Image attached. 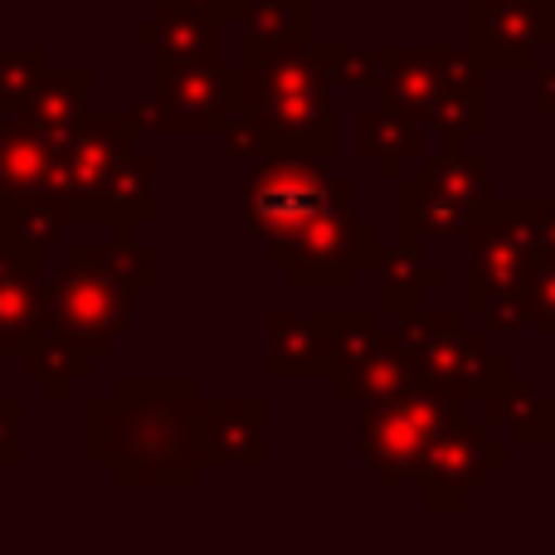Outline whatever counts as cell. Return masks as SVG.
I'll return each mask as SVG.
<instances>
[{
  "instance_id": "cell-21",
  "label": "cell",
  "mask_w": 555,
  "mask_h": 555,
  "mask_svg": "<svg viewBox=\"0 0 555 555\" xmlns=\"http://www.w3.org/2000/svg\"><path fill=\"white\" fill-rule=\"evenodd\" d=\"M44 302V263L0 244V356H20L39 332Z\"/></svg>"
},
{
  "instance_id": "cell-7",
  "label": "cell",
  "mask_w": 555,
  "mask_h": 555,
  "mask_svg": "<svg viewBox=\"0 0 555 555\" xmlns=\"http://www.w3.org/2000/svg\"><path fill=\"white\" fill-rule=\"evenodd\" d=\"M400 346L414 356V380L473 404L507 371V356H492L488 326L468 322V307H414L395 326Z\"/></svg>"
},
{
  "instance_id": "cell-37",
  "label": "cell",
  "mask_w": 555,
  "mask_h": 555,
  "mask_svg": "<svg viewBox=\"0 0 555 555\" xmlns=\"http://www.w3.org/2000/svg\"><path fill=\"white\" fill-rule=\"evenodd\" d=\"M185 5H195L201 15L220 20V25H240V0H185Z\"/></svg>"
},
{
  "instance_id": "cell-20",
  "label": "cell",
  "mask_w": 555,
  "mask_h": 555,
  "mask_svg": "<svg viewBox=\"0 0 555 555\" xmlns=\"http://www.w3.org/2000/svg\"><path fill=\"white\" fill-rule=\"evenodd\" d=\"M356 156L371 162L380 181H400L404 166H420L424 156V122L390 103L371 107L356 117Z\"/></svg>"
},
{
  "instance_id": "cell-14",
  "label": "cell",
  "mask_w": 555,
  "mask_h": 555,
  "mask_svg": "<svg viewBox=\"0 0 555 555\" xmlns=\"http://www.w3.org/2000/svg\"><path fill=\"white\" fill-rule=\"evenodd\" d=\"M555 44V0H468V49L488 68L537 64Z\"/></svg>"
},
{
  "instance_id": "cell-30",
  "label": "cell",
  "mask_w": 555,
  "mask_h": 555,
  "mask_svg": "<svg viewBox=\"0 0 555 555\" xmlns=\"http://www.w3.org/2000/svg\"><path fill=\"white\" fill-rule=\"evenodd\" d=\"M88 263H98L103 273H113L117 283L137 287V293H152L162 283V254L156 244H137L132 234H113V244H74Z\"/></svg>"
},
{
  "instance_id": "cell-18",
  "label": "cell",
  "mask_w": 555,
  "mask_h": 555,
  "mask_svg": "<svg viewBox=\"0 0 555 555\" xmlns=\"http://www.w3.org/2000/svg\"><path fill=\"white\" fill-rule=\"evenodd\" d=\"M482 420L512 443V449H531V443H551V400L531 375L507 371L482 390Z\"/></svg>"
},
{
  "instance_id": "cell-26",
  "label": "cell",
  "mask_w": 555,
  "mask_h": 555,
  "mask_svg": "<svg viewBox=\"0 0 555 555\" xmlns=\"http://www.w3.org/2000/svg\"><path fill=\"white\" fill-rule=\"evenodd\" d=\"M263 371L273 380H312L322 375V336H317L312 317H297L273 307L263 317Z\"/></svg>"
},
{
  "instance_id": "cell-12",
  "label": "cell",
  "mask_w": 555,
  "mask_h": 555,
  "mask_svg": "<svg viewBox=\"0 0 555 555\" xmlns=\"http://www.w3.org/2000/svg\"><path fill=\"white\" fill-rule=\"evenodd\" d=\"M512 463V443L492 429L488 420L459 414L449 429L434 439V449L424 453L420 468V502L424 512H463L482 488L492 482V473Z\"/></svg>"
},
{
  "instance_id": "cell-13",
  "label": "cell",
  "mask_w": 555,
  "mask_h": 555,
  "mask_svg": "<svg viewBox=\"0 0 555 555\" xmlns=\"http://www.w3.org/2000/svg\"><path fill=\"white\" fill-rule=\"evenodd\" d=\"M137 137H142V127H137L132 107H117V113L113 107H107V113L88 107L83 122H74L59 137L49 191L64 195V205H78V201H88V195H98L113 181L117 166L137 152Z\"/></svg>"
},
{
  "instance_id": "cell-27",
  "label": "cell",
  "mask_w": 555,
  "mask_h": 555,
  "mask_svg": "<svg viewBox=\"0 0 555 555\" xmlns=\"http://www.w3.org/2000/svg\"><path fill=\"white\" fill-rule=\"evenodd\" d=\"M244 54H283L312 44V0H240Z\"/></svg>"
},
{
  "instance_id": "cell-34",
  "label": "cell",
  "mask_w": 555,
  "mask_h": 555,
  "mask_svg": "<svg viewBox=\"0 0 555 555\" xmlns=\"http://www.w3.org/2000/svg\"><path fill=\"white\" fill-rule=\"evenodd\" d=\"M527 326L555 336V254L537 249V269H531V312Z\"/></svg>"
},
{
  "instance_id": "cell-23",
  "label": "cell",
  "mask_w": 555,
  "mask_h": 555,
  "mask_svg": "<svg viewBox=\"0 0 555 555\" xmlns=\"http://www.w3.org/2000/svg\"><path fill=\"white\" fill-rule=\"evenodd\" d=\"M375 297H380V312L390 317H410L414 307H424V297L443 287V269L424 259V249L414 240H400L390 249L375 254Z\"/></svg>"
},
{
  "instance_id": "cell-38",
  "label": "cell",
  "mask_w": 555,
  "mask_h": 555,
  "mask_svg": "<svg viewBox=\"0 0 555 555\" xmlns=\"http://www.w3.org/2000/svg\"><path fill=\"white\" fill-rule=\"evenodd\" d=\"M551 449H555V395H551Z\"/></svg>"
},
{
  "instance_id": "cell-22",
  "label": "cell",
  "mask_w": 555,
  "mask_h": 555,
  "mask_svg": "<svg viewBox=\"0 0 555 555\" xmlns=\"http://www.w3.org/2000/svg\"><path fill=\"white\" fill-rule=\"evenodd\" d=\"M68 205L54 191H25L0 201V244L29 254V259L49 263V254L64 244L68 234Z\"/></svg>"
},
{
  "instance_id": "cell-16",
  "label": "cell",
  "mask_w": 555,
  "mask_h": 555,
  "mask_svg": "<svg viewBox=\"0 0 555 555\" xmlns=\"http://www.w3.org/2000/svg\"><path fill=\"white\" fill-rule=\"evenodd\" d=\"M201 453H205V468H263L269 463V404L205 400Z\"/></svg>"
},
{
  "instance_id": "cell-15",
  "label": "cell",
  "mask_w": 555,
  "mask_h": 555,
  "mask_svg": "<svg viewBox=\"0 0 555 555\" xmlns=\"http://www.w3.org/2000/svg\"><path fill=\"white\" fill-rule=\"evenodd\" d=\"M156 171H162V162H156V156L132 152L113 171V181H107L103 191L88 195V201H78V205H68V220L107 224L113 234H137L142 224H156V220H162V205H156V195H152Z\"/></svg>"
},
{
  "instance_id": "cell-11",
  "label": "cell",
  "mask_w": 555,
  "mask_h": 555,
  "mask_svg": "<svg viewBox=\"0 0 555 555\" xmlns=\"http://www.w3.org/2000/svg\"><path fill=\"white\" fill-rule=\"evenodd\" d=\"M380 249V224L365 220L356 205H336L312 224H302L273 254H263V263L283 269L287 287L297 293H322V287H356Z\"/></svg>"
},
{
  "instance_id": "cell-28",
  "label": "cell",
  "mask_w": 555,
  "mask_h": 555,
  "mask_svg": "<svg viewBox=\"0 0 555 555\" xmlns=\"http://www.w3.org/2000/svg\"><path fill=\"white\" fill-rule=\"evenodd\" d=\"M88 93H93V68L88 64H49L39 74L35 93H29L25 113L35 117L44 132L64 137L74 122L88 117Z\"/></svg>"
},
{
  "instance_id": "cell-10",
  "label": "cell",
  "mask_w": 555,
  "mask_h": 555,
  "mask_svg": "<svg viewBox=\"0 0 555 555\" xmlns=\"http://www.w3.org/2000/svg\"><path fill=\"white\" fill-rule=\"evenodd\" d=\"M249 107V78L240 64H156L152 93L132 103L142 132L156 137H220L230 113Z\"/></svg>"
},
{
  "instance_id": "cell-19",
  "label": "cell",
  "mask_w": 555,
  "mask_h": 555,
  "mask_svg": "<svg viewBox=\"0 0 555 555\" xmlns=\"http://www.w3.org/2000/svg\"><path fill=\"white\" fill-rule=\"evenodd\" d=\"M54 156H59V137L44 132L29 113L0 117V201L25 191H49Z\"/></svg>"
},
{
  "instance_id": "cell-31",
  "label": "cell",
  "mask_w": 555,
  "mask_h": 555,
  "mask_svg": "<svg viewBox=\"0 0 555 555\" xmlns=\"http://www.w3.org/2000/svg\"><path fill=\"white\" fill-rule=\"evenodd\" d=\"M49 68V49L44 44H0V117L25 113L29 93H35L39 74Z\"/></svg>"
},
{
  "instance_id": "cell-9",
  "label": "cell",
  "mask_w": 555,
  "mask_h": 555,
  "mask_svg": "<svg viewBox=\"0 0 555 555\" xmlns=\"http://www.w3.org/2000/svg\"><path fill=\"white\" fill-rule=\"evenodd\" d=\"M492 205V166L463 146L420 156V171L400 176V234L414 244L463 240Z\"/></svg>"
},
{
  "instance_id": "cell-2",
  "label": "cell",
  "mask_w": 555,
  "mask_h": 555,
  "mask_svg": "<svg viewBox=\"0 0 555 555\" xmlns=\"http://www.w3.org/2000/svg\"><path fill=\"white\" fill-rule=\"evenodd\" d=\"M380 103L404 107L410 117H420L429 132L443 137V146H463L473 137L488 132V64L463 49H380V83H375Z\"/></svg>"
},
{
  "instance_id": "cell-5",
  "label": "cell",
  "mask_w": 555,
  "mask_h": 555,
  "mask_svg": "<svg viewBox=\"0 0 555 555\" xmlns=\"http://www.w3.org/2000/svg\"><path fill=\"white\" fill-rule=\"evenodd\" d=\"M356 195H361L356 176H336L332 156L269 152L249 166L240 210H244V230L263 244V254H273L302 224H312L317 215L336 210V205H356Z\"/></svg>"
},
{
  "instance_id": "cell-1",
  "label": "cell",
  "mask_w": 555,
  "mask_h": 555,
  "mask_svg": "<svg viewBox=\"0 0 555 555\" xmlns=\"http://www.w3.org/2000/svg\"><path fill=\"white\" fill-rule=\"evenodd\" d=\"M205 385L195 375H122L88 404V463L113 488H201Z\"/></svg>"
},
{
  "instance_id": "cell-6",
  "label": "cell",
  "mask_w": 555,
  "mask_h": 555,
  "mask_svg": "<svg viewBox=\"0 0 555 555\" xmlns=\"http://www.w3.org/2000/svg\"><path fill=\"white\" fill-rule=\"evenodd\" d=\"M459 414H468L463 400H453V395L414 380L410 390L390 395V400L361 404L356 459L375 473L380 488H404V482L420 478L424 453L434 449V439H439Z\"/></svg>"
},
{
  "instance_id": "cell-25",
  "label": "cell",
  "mask_w": 555,
  "mask_h": 555,
  "mask_svg": "<svg viewBox=\"0 0 555 555\" xmlns=\"http://www.w3.org/2000/svg\"><path fill=\"white\" fill-rule=\"evenodd\" d=\"M15 361H20V375H25V380H35L39 390H44L49 404H64L68 390H74L78 380H88V375H93L98 356L88 351V346H78V341H68V336L44 332V326H39Z\"/></svg>"
},
{
  "instance_id": "cell-32",
  "label": "cell",
  "mask_w": 555,
  "mask_h": 555,
  "mask_svg": "<svg viewBox=\"0 0 555 555\" xmlns=\"http://www.w3.org/2000/svg\"><path fill=\"white\" fill-rule=\"evenodd\" d=\"M322 54V68L332 78V88H346V93H365V88L380 83V54L371 49H351V44H317Z\"/></svg>"
},
{
  "instance_id": "cell-35",
  "label": "cell",
  "mask_w": 555,
  "mask_h": 555,
  "mask_svg": "<svg viewBox=\"0 0 555 555\" xmlns=\"http://www.w3.org/2000/svg\"><path fill=\"white\" fill-rule=\"evenodd\" d=\"M0 468H25V404L0 400Z\"/></svg>"
},
{
  "instance_id": "cell-29",
  "label": "cell",
  "mask_w": 555,
  "mask_h": 555,
  "mask_svg": "<svg viewBox=\"0 0 555 555\" xmlns=\"http://www.w3.org/2000/svg\"><path fill=\"white\" fill-rule=\"evenodd\" d=\"M312 326L322 336V380L351 371L385 336L380 312H365V307H322V312H312Z\"/></svg>"
},
{
  "instance_id": "cell-24",
  "label": "cell",
  "mask_w": 555,
  "mask_h": 555,
  "mask_svg": "<svg viewBox=\"0 0 555 555\" xmlns=\"http://www.w3.org/2000/svg\"><path fill=\"white\" fill-rule=\"evenodd\" d=\"M326 385H332V395L341 404L390 400V395H400V390H410V385H414V356L400 346V336L385 332L380 341H375L371 351L351 365V371L332 375Z\"/></svg>"
},
{
  "instance_id": "cell-3",
  "label": "cell",
  "mask_w": 555,
  "mask_h": 555,
  "mask_svg": "<svg viewBox=\"0 0 555 555\" xmlns=\"http://www.w3.org/2000/svg\"><path fill=\"white\" fill-rule=\"evenodd\" d=\"M541 210L546 205L492 201L468 224V312L482 317L492 336L521 332L531 312V269H537Z\"/></svg>"
},
{
  "instance_id": "cell-8",
  "label": "cell",
  "mask_w": 555,
  "mask_h": 555,
  "mask_svg": "<svg viewBox=\"0 0 555 555\" xmlns=\"http://www.w3.org/2000/svg\"><path fill=\"white\" fill-rule=\"evenodd\" d=\"M137 287L117 283L113 273H103L98 263H88L74 244H64V259L54 273H44V302H39V326L59 332L68 341L88 346L103 361L117 351V341L127 336L137 317Z\"/></svg>"
},
{
  "instance_id": "cell-4",
  "label": "cell",
  "mask_w": 555,
  "mask_h": 555,
  "mask_svg": "<svg viewBox=\"0 0 555 555\" xmlns=\"http://www.w3.org/2000/svg\"><path fill=\"white\" fill-rule=\"evenodd\" d=\"M249 107L263 122L273 152H336V103L332 78L317 44L283 49V54H244Z\"/></svg>"
},
{
  "instance_id": "cell-33",
  "label": "cell",
  "mask_w": 555,
  "mask_h": 555,
  "mask_svg": "<svg viewBox=\"0 0 555 555\" xmlns=\"http://www.w3.org/2000/svg\"><path fill=\"white\" fill-rule=\"evenodd\" d=\"M220 146L230 162L240 166H254L259 156H269V132H263V122L254 117V107H240V113H230V122L220 127Z\"/></svg>"
},
{
  "instance_id": "cell-17",
  "label": "cell",
  "mask_w": 555,
  "mask_h": 555,
  "mask_svg": "<svg viewBox=\"0 0 555 555\" xmlns=\"http://www.w3.org/2000/svg\"><path fill=\"white\" fill-rule=\"evenodd\" d=\"M224 29L230 25L201 15L185 0H162L132 29V39L142 49H152L156 64H224Z\"/></svg>"
},
{
  "instance_id": "cell-36",
  "label": "cell",
  "mask_w": 555,
  "mask_h": 555,
  "mask_svg": "<svg viewBox=\"0 0 555 555\" xmlns=\"http://www.w3.org/2000/svg\"><path fill=\"white\" fill-rule=\"evenodd\" d=\"M531 113H555V68H537V88H531Z\"/></svg>"
}]
</instances>
